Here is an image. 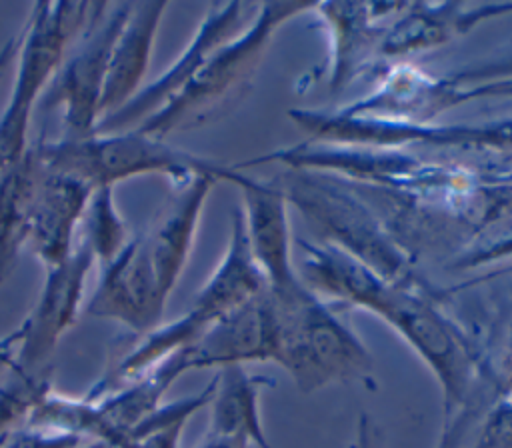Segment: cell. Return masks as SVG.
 <instances>
[{"label": "cell", "mask_w": 512, "mask_h": 448, "mask_svg": "<svg viewBox=\"0 0 512 448\" xmlns=\"http://www.w3.org/2000/svg\"><path fill=\"white\" fill-rule=\"evenodd\" d=\"M300 278L326 302L368 310L390 324L422 358L442 390V436L438 448H450L460 428L480 360L468 336L444 314L434 292L390 284L374 270L326 242L298 238Z\"/></svg>", "instance_id": "cell-1"}, {"label": "cell", "mask_w": 512, "mask_h": 448, "mask_svg": "<svg viewBox=\"0 0 512 448\" xmlns=\"http://www.w3.org/2000/svg\"><path fill=\"white\" fill-rule=\"evenodd\" d=\"M276 184L322 242L350 254L390 284L432 292L416 270V256L406 250L384 216L354 184L298 168H286Z\"/></svg>", "instance_id": "cell-2"}, {"label": "cell", "mask_w": 512, "mask_h": 448, "mask_svg": "<svg viewBox=\"0 0 512 448\" xmlns=\"http://www.w3.org/2000/svg\"><path fill=\"white\" fill-rule=\"evenodd\" d=\"M266 292L274 322L272 362L286 370L300 392L354 382L376 388L370 350L304 280Z\"/></svg>", "instance_id": "cell-3"}, {"label": "cell", "mask_w": 512, "mask_h": 448, "mask_svg": "<svg viewBox=\"0 0 512 448\" xmlns=\"http://www.w3.org/2000/svg\"><path fill=\"white\" fill-rule=\"evenodd\" d=\"M264 286V278L248 246L242 210L236 206L230 214L226 252L194 296L192 306L180 318L160 324L152 332L140 336L138 344L124 352L122 358L104 372V376L88 390L86 398L98 400L142 376L168 356L192 346L216 320L256 296Z\"/></svg>", "instance_id": "cell-4"}, {"label": "cell", "mask_w": 512, "mask_h": 448, "mask_svg": "<svg viewBox=\"0 0 512 448\" xmlns=\"http://www.w3.org/2000/svg\"><path fill=\"white\" fill-rule=\"evenodd\" d=\"M36 150L44 168L72 174L92 188H114L122 180L148 174L166 176L176 188L198 176H210L236 186L244 176L234 166L180 150L164 142V138L144 134L136 128L96 132L82 140L60 138L56 142H38Z\"/></svg>", "instance_id": "cell-5"}, {"label": "cell", "mask_w": 512, "mask_h": 448, "mask_svg": "<svg viewBox=\"0 0 512 448\" xmlns=\"http://www.w3.org/2000/svg\"><path fill=\"white\" fill-rule=\"evenodd\" d=\"M288 116L308 134L310 142L428 150L446 158H456V154L496 156L504 160L506 170L512 168V116L454 124L392 122L304 108H292Z\"/></svg>", "instance_id": "cell-6"}, {"label": "cell", "mask_w": 512, "mask_h": 448, "mask_svg": "<svg viewBox=\"0 0 512 448\" xmlns=\"http://www.w3.org/2000/svg\"><path fill=\"white\" fill-rule=\"evenodd\" d=\"M314 2H264L252 22L224 42L198 70V74L156 114L136 130L166 138L172 132L204 124L218 108L252 80L276 30L294 16L312 10ZM134 130V128H132Z\"/></svg>", "instance_id": "cell-7"}, {"label": "cell", "mask_w": 512, "mask_h": 448, "mask_svg": "<svg viewBox=\"0 0 512 448\" xmlns=\"http://www.w3.org/2000/svg\"><path fill=\"white\" fill-rule=\"evenodd\" d=\"M94 2H34L20 30L16 72L0 112V174L30 150V118L72 40L84 28Z\"/></svg>", "instance_id": "cell-8"}, {"label": "cell", "mask_w": 512, "mask_h": 448, "mask_svg": "<svg viewBox=\"0 0 512 448\" xmlns=\"http://www.w3.org/2000/svg\"><path fill=\"white\" fill-rule=\"evenodd\" d=\"M128 10L130 2H94L84 28L40 98L42 110H62L66 140H82L96 132L112 46Z\"/></svg>", "instance_id": "cell-9"}, {"label": "cell", "mask_w": 512, "mask_h": 448, "mask_svg": "<svg viewBox=\"0 0 512 448\" xmlns=\"http://www.w3.org/2000/svg\"><path fill=\"white\" fill-rule=\"evenodd\" d=\"M258 6L260 4L252 2L212 4L178 58L156 80L142 86V90L118 112L102 118L96 126V132L132 130L156 114L198 74L206 60L224 42L234 38L252 22Z\"/></svg>", "instance_id": "cell-10"}, {"label": "cell", "mask_w": 512, "mask_h": 448, "mask_svg": "<svg viewBox=\"0 0 512 448\" xmlns=\"http://www.w3.org/2000/svg\"><path fill=\"white\" fill-rule=\"evenodd\" d=\"M96 258L82 240L72 254L54 268L46 270L44 284L32 312L22 322L24 338L12 366L24 372L50 370V358L60 338L74 326L90 270Z\"/></svg>", "instance_id": "cell-11"}, {"label": "cell", "mask_w": 512, "mask_h": 448, "mask_svg": "<svg viewBox=\"0 0 512 448\" xmlns=\"http://www.w3.org/2000/svg\"><path fill=\"white\" fill-rule=\"evenodd\" d=\"M166 302L146 240L144 236H136L130 238L116 258L102 266L86 312L96 318L116 320L136 336H144L162 324Z\"/></svg>", "instance_id": "cell-12"}, {"label": "cell", "mask_w": 512, "mask_h": 448, "mask_svg": "<svg viewBox=\"0 0 512 448\" xmlns=\"http://www.w3.org/2000/svg\"><path fill=\"white\" fill-rule=\"evenodd\" d=\"M404 2H314L330 36V90L348 88L380 60L388 26Z\"/></svg>", "instance_id": "cell-13"}, {"label": "cell", "mask_w": 512, "mask_h": 448, "mask_svg": "<svg viewBox=\"0 0 512 448\" xmlns=\"http://www.w3.org/2000/svg\"><path fill=\"white\" fill-rule=\"evenodd\" d=\"M242 196V218L252 258L264 278L266 290L278 292L302 278L292 258L288 200L276 182L242 176L236 184Z\"/></svg>", "instance_id": "cell-14"}, {"label": "cell", "mask_w": 512, "mask_h": 448, "mask_svg": "<svg viewBox=\"0 0 512 448\" xmlns=\"http://www.w3.org/2000/svg\"><path fill=\"white\" fill-rule=\"evenodd\" d=\"M506 14H512V2H404L388 26L380 58L400 60L432 50Z\"/></svg>", "instance_id": "cell-15"}, {"label": "cell", "mask_w": 512, "mask_h": 448, "mask_svg": "<svg viewBox=\"0 0 512 448\" xmlns=\"http://www.w3.org/2000/svg\"><path fill=\"white\" fill-rule=\"evenodd\" d=\"M454 94L456 88L444 76H432L410 62H396L370 94L336 110L392 122H436L438 114L456 108Z\"/></svg>", "instance_id": "cell-16"}, {"label": "cell", "mask_w": 512, "mask_h": 448, "mask_svg": "<svg viewBox=\"0 0 512 448\" xmlns=\"http://www.w3.org/2000/svg\"><path fill=\"white\" fill-rule=\"evenodd\" d=\"M92 186L84 180L44 168L36 188L28 246L42 266L54 268L74 250V234L82 224Z\"/></svg>", "instance_id": "cell-17"}, {"label": "cell", "mask_w": 512, "mask_h": 448, "mask_svg": "<svg viewBox=\"0 0 512 448\" xmlns=\"http://www.w3.org/2000/svg\"><path fill=\"white\" fill-rule=\"evenodd\" d=\"M192 368H224L274 360V322L266 286L216 320L198 342L188 346Z\"/></svg>", "instance_id": "cell-18"}, {"label": "cell", "mask_w": 512, "mask_h": 448, "mask_svg": "<svg viewBox=\"0 0 512 448\" xmlns=\"http://www.w3.org/2000/svg\"><path fill=\"white\" fill-rule=\"evenodd\" d=\"M166 8L168 2L160 0L130 2L128 16L112 46L100 98V120L118 112L142 90L152 58V46Z\"/></svg>", "instance_id": "cell-19"}, {"label": "cell", "mask_w": 512, "mask_h": 448, "mask_svg": "<svg viewBox=\"0 0 512 448\" xmlns=\"http://www.w3.org/2000/svg\"><path fill=\"white\" fill-rule=\"evenodd\" d=\"M218 180L198 176L176 188V196L164 208L158 224L144 234L146 248L154 266V274L162 296L168 300L194 246L204 204Z\"/></svg>", "instance_id": "cell-20"}, {"label": "cell", "mask_w": 512, "mask_h": 448, "mask_svg": "<svg viewBox=\"0 0 512 448\" xmlns=\"http://www.w3.org/2000/svg\"><path fill=\"white\" fill-rule=\"evenodd\" d=\"M210 400V434L256 448H272L260 420V390L270 378L248 374L244 366L232 364L216 372Z\"/></svg>", "instance_id": "cell-21"}, {"label": "cell", "mask_w": 512, "mask_h": 448, "mask_svg": "<svg viewBox=\"0 0 512 448\" xmlns=\"http://www.w3.org/2000/svg\"><path fill=\"white\" fill-rule=\"evenodd\" d=\"M188 370L194 368L190 350L184 348L94 402L126 444V434L164 404V396L170 386Z\"/></svg>", "instance_id": "cell-22"}, {"label": "cell", "mask_w": 512, "mask_h": 448, "mask_svg": "<svg viewBox=\"0 0 512 448\" xmlns=\"http://www.w3.org/2000/svg\"><path fill=\"white\" fill-rule=\"evenodd\" d=\"M42 176L36 144L20 162L0 174V284L14 270L20 250L28 244L32 204Z\"/></svg>", "instance_id": "cell-23"}, {"label": "cell", "mask_w": 512, "mask_h": 448, "mask_svg": "<svg viewBox=\"0 0 512 448\" xmlns=\"http://www.w3.org/2000/svg\"><path fill=\"white\" fill-rule=\"evenodd\" d=\"M214 386L216 378H212L206 388L192 396L164 402L156 412H152L146 420H142L126 434L124 448H180V438L186 422L198 410L210 404Z\"/></svg>", "instance_id": "cell-24"}, {"label": "cell", "mask_w": 512, "mask_h": 448, "mask_svg": "<svg viewBox=\"0 0 512 448\" xmlns=\"http://www.w3.org/2000/svg\"><path fill=\"white\" fill-rule=\"evenodd\" d=\"M82 226V240L88 244L100 266L116 258L130 242L128 226L114 202L112 186H98L92 190L82 218Z\"/></svg>", "instance_id": "cell-25"}, {"label": "cell", "mask_w": 512, "mask_h": 448, "mask_svg": "<svg viewBox=\"0 0 512 448\" xmlns=\"http://www.w3.org/2000/svg\"><path fill=\"white\" fill-rule=\"evenodd\" d=\"M50 392V370L24 372L10 364L6 378L0 382V436H10L24 428L34 408Z\"/></svg>", "instance_id": "cell-26"}, {"label": "cell", "mask_w": 512, "mask_h": 448, "mask_svg": "<svg viewBox=\"0 0 512 448\" xmlns=\"http://www.w3.org/2000/svg\"><path fill=\"white\" fill-rule=\"evenodd\" d=\"M444 78L452 86H474L512 78V42H508L504 50H498L494 56L476 62L474 66H464L458 72H450Z\"/></svg>", "instance_id": "cell-27"}, {"label": "cell", "mask_w": 512, "mask_h": 448, "mask_svg": "<svg viewBox=\"0 0 512 448\" xmlns=\"http://www.w3.org/2000/svg\"><path fill=\"white\" fill-rule=\"evenodd\" d=\"M472 448H512V392L498 396Z\"/></svg>", "instance_id": "cell-28"}, {"label": "cell", "mask_w": 512, "mask_h": 448, "mask_svg": "<svg viewBox=\"0 0 512 448\" xmlns=\"http://www.w3.org/2000/svg\"><path fill=\"white\" fill-rule=\"evenodd\" d=\"M84 440L50 430L20 428L4 444V448H78Z\"/></svg>", "instance_id": "cell-29"}, {"label": "cell", "mask_w": 512, "mask_h": 448, "mask_svg": "<svg viewBox=\"0 0 512 448\" xmlns=\"http://www.w3.org/2000/svg\"><path fill=\"white\" fill-rule=\"evenodd\" d=\"M22 338H24V326L22 324H18L12 332H8L6 336L0 338V362L2 360H14Z\"/></svg>", "instance_id": "cell-30"}, {"label": "cell", "mask_w": 512, "mask_h": 448, "mask_svg": "<svg viewBox=\"0 0 512 448\" xmlns=\"http://www.w3.org/2000/svg\"><path fill=\"white\" fill-rule=\"evenodd\" d=\"M354 444H356V448H376L374 426L366 414H362L358 420V438Z\"/></svg>", "instance_id": "cell-31"}, {"label": "cell", "mask_w": 512, "mask_h": 448, "mask_svg": "<svg viewBox=\"0 0 512 448\" xmlns=\"http://www.w3.org/2000/svg\"><path fill=\"white\" fill-rule=\"evenodd\" d=\"M18 46H20V32L16 36H10L2 46H0V78L6 72V68L16 60L18 54Z\"/></svg>", "instance_id": "cell-32"}, {"label": "cell", "mask_w": 512, "mask_h": 448, "mask_svg": "<svg viewBox=\"0 0 512 448\" xmlns=\"http://www.w3.org/2000/svg\"><path fill=\"white\" fill-rule=\"evenodd\" d=\"M512 392V328L508 334V346H506V358H504V374L500 380V394Z\"/></svg>", "instance_id": "cell-33"}, {"label": "cell", "mask_w": 512, "mask_h": 448, "mask_svg": "<svg viewBox=\"0 0 512 448\" xmlns=\"http://www.w3.org/2000/svg\"><path fill=\"white\" fill-rule=\"evenodd\" d=\"M200 448H250V446H246L242 442H236V440H228V438H212V436H208V440Z\"/></svg>", "instance_id": "cell-34"}, {"label": "cell", "mask_w": 512, "mask_h": 448, "mask_svg": "<svg viewBox=\"0 0 512 448\" xmlns=\"http://www.w3.org/2000/svg\"><path fill=\"white\" fill-rule=\"evenodd\" d=\"M494 174H496L498 178H502V180H512V168H510V170H504V168H496V170H494Z\"/></svg>", "instance_id": "cell-35"}, {"label": "cell", "mask_w": 512, "mask_h": 448, "mask_svg": "<svg viewBox=\"0 0 512 448\" xmlns=\"http://www.w3.org/2000/svg\"><path fill=\"white\" fill-rule=\"evenodd\" d=\"M12 362H14V360H2V362H0V370H2V368H8Z\"/></svg>", "instance_id": "cell-36"}, {"label": "cell", "mask_w": 512, "mask_h": 448, "mask_svg": "<svg viewBox=\"0 0 512 448\" xmlns=\"http://www.w3.org/2000/svg\"><path fill=\"white\" fill-rule=\"evenodd\" d=\"M10 436H12V434H10ZM10 436H0V448H4V444H6V440H8Z\"/></svg>", "instance_id": "cell-37"}, {"label": "cell", "mask_w": 512, "mask_h": 448, "mask_svg": "<svg viewBox=\"0 0 512 448\" xmlns=\"http://www.w3.org/2000/svg\"><path fill=\"white\" fill-rule=\"evenodd\" d=\"M348 448H356V444H350V446H348Z\"/></svg>", "instance_id": "cell-38"}]
</instances>
